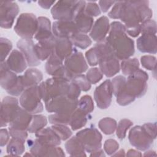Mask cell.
Here are the masks:
<instances>
[{
	"mask_svg": "<svg viewBox=\"0 0 157 157\" xmlns=\"http://www.w3.org/2000/svg\"><path fill=\"white\" fill-rule=\"evenodd\" d=\"M133 124V123L128 119L121 120L116 128V133L118 139H123L126 137L127 130Z\"/></svg>",
	"mask_w": 157,
	"mask_h": 157,
	"instance_id": "obj_41",
	"label": "cell"
},
{
	"mask_svg": "<svg viewBox=\"0 0 157 157\" xmlns=\"http://www.w3.org/2000/svg\"><path fill=\"white\" fill-rule=\"evenodd\" d=\"M56 37L53 35L50 38L38 41L34 45V51L37 58L41 61L48 59L53 53Z\"/></svg>",
	"mask_w": 157,
	"mask_h": 157,
	"instance_id": "obj_20",
	"label": "cell"
},
{
	"mask_svg": "<svg viewBox=\"0 0 157 157\" xmlns=\"http://www.w3.org/2000/svg\"><path fill=\"white\" fill-rule=\"evenodd\" d=\"M120 67L124 75H130L139 69V62L136 58L124 59L121 63Z\"/></svg>",
	"mask_w": 157,
	"mask_h": 157,
	"instance_id": "obj_35",
	"label": "cell"
},
{
	"mask_svg": "<svg viewBox=\"0 0 157 157\" xmlns=\"http://www.w3.org/2000/svg\"><path fill=\"white\" fill-rule=\"evenodd\" d=\"M84 1H59L52 8V17L58 21H74L75 17L84 12Z\"/></svg>",
	"mask_w": 157,
	"mask_h": 157,
	"instance_id": "obj_4",
	"label": "cell"
},
{
	"mask_svg": "<svg viewBox=\"0 0 157 157\" xmlns=\"http://www.w3.org/2000/svg\"><path fill=\"white\" fill-rule=\"evenodd\" d=\"M65 67L74 76L82 74L88 69V65L82 53L76 50L65 59Z\"/></svg>",
	"mask_w": 157,
	"mask_h": 157,
	"instance_id": "obj_16",
	"label": "cell"
},
{
	"mask_svg": "<svg viewBox=\"0 0 157 157\" xmlns=\"http://www.w3.org/2000/svg\"><path fill=\"white\" fill-rule=\"evenodd\" d=\"M123 5V1L115 2L114 6L112 9L111 11L109 12L108 16L113 19H120Z\"/></svg>",
	"mask_w": 157,
	"mask_h": 157,
	"instance_id": "obj_51",
	"label": "cell"
},
{
	"mask_svg": "<svg viewBox=\"0 0 157 157\" xmlns=\"http://www.w3.org/2000/svg\"><path fill=\"white\" fill-rule=\"evenodd\" d=\"M144 131L153 139H156V123H145L142 126Z\"/></svg>",
	"mask_w": 157,
	"mask_h": 157,
	"instance_id": "obj_54",
	"label": "cell"
},
{
	"mask_svg": "<svg viewBox=\"0 0 157 157\" xmlns=\"http://www.w3.org/2000/svg\"><path fill=\"white\" fill-rule=\"evenodd\" d=\"M19 107L18 100L15 98L6 96L2 99L0 110L1 127L9 124Z\"/></svg>",
	"mask_w": 157,
	"mask_h": 157,
	"instance_id": "obj_15",
	"label": "cell"
},
{
	"mask_svg": "<svg viewBox=\"0 0 157 157\" xmlns=\"http://www.w3.org/2000/svg\"><path fill=\"white\" fill-rule=\"evenodd\" d=\"M124 150L121 149L120 151H118V152H115V153H113L112 155V156H124Z\"/></svg>",
	"mask_w": 157,
	"mask_h": 157,
	"instance_id": "obj_60",
	"label": "cell"
},
{
	"mask_svg": "<svg viewBox=\"0 0 157 157\" xmlns=\"http://www.w3.org/2000/svg\"><path fill=\"white\" fill-rule=\"evenodd\" d=\"M77 108L88 115L94 110V103L90 96L85 95L78 101Z\"/></svg>",
	"mask_w": 157,
	"mask_h": 157,
	"instance_id": "obj_38",
	"label": "cell"
},
{
	"mask_svg": "<svg viewBox=\"0 0 157 157\" xmlns=\"http://www.w3.org/2000/svg\"><path fill=\"white\" fill-rule=\"evenodd\" d=\"M63 66V60L53 52L47 59L45 64V71L48 75L53 77Z\"/></svg>",
	"mask_w": 157,
	"mask_h": 157,
	"instance_id": "obj_32",
	"label": "cell"
},
{
	"mask_svg": "<svg viewBox=\"0 0 157 157\" xmlns=\"http://www.w3.org/2000/svg\"><path fill=\"white\" fill-rule=\"evenodd\" d=\"M128 139L132 146L142 151L150 148L153 143V139L140 126H136L130 130Z\"/></svg>",
	"mask_w": 157,
	"mask_h": 157,
	"instance_id": "obj_11",
	"label": "cell"
},
{
	"mask_svg": "<svg viewBox=\"0 0 157 157\" xmlns=\"http://www.w3.org/2000/svg\"><path fill=\"white\" fill-rule=\"evenodd\" d=\"M9 132L10 136L13 138L19 139L25 142L27 137L28 133L25 130H20L18 129H15L9 126Z\"/></svg>",
	"mask_w": 157,
	"mask_h": 157,
	"instance_id": "obj_52",
	"label": "cell"
},
{
	"mask_svg": "<svg viewBox=\"0 0 157 157\" xmlns=\"http://www.w3.org/2000/svg\"><path fill=\"white\" fill-rule=\"evenodd\" d=\"M119 148V144L115 139L106 140L104 144V149L108 155H112Z\"/></svg>",
	"mask_w": 157,
	"mask_h": 157,
	"instance_id": "obj_49",
	"label": "cell"
},
{
	"mask_svg": "<svg viewBox=\"0 0 157 157\" xmlns=\"http://www.w3.org/2000/svg\"><path fill=\"white\" fill-rule=\"evenodd\" d=\"M71 115L56 113L48 116V121L53 124H69Z\"/></svg>",
	"mask_w": 157,
	"mask_h": 157,
	"instance_id": "obj_40",
	"label": "cell"
},
{
	"mask_svg": "<svg viewBox=\"0 0 157 157\" xmlns=\"http://www.w3.org/2000/svg\"><path fill=\"white\" fill-rule=\"evenodd\" d=\"M80 88L76 84L70 82L69 88L66 96L72 99H78V98L80 94Z\"/></svg>",
	"mask_w": 157,
	"mask_h": 157,
	"instance_id": "obj_53",
	"label": "cell"
},
{
	"mask_svg": "<svg viewBox=\"0 0 157 157\" xmlns=\"http://www.w3.org/2000/svg\"><path fill=\"white\" fill-rule=\"evenodd\" d=\"M47 124V119L42 115H34L32 117L31 123L27 129L29 133H36L43 129Z\"/></svg>",
	"mask_w": 157,
	"mask_h": 157,
	"instance_id": "obj_34",
	"label": "cell"
},
{
	"mask_svg": "<svg viewBox=\"0 0 157 157\" xmlns=\"http://www.w3.org/2000/svg\"><path fill=\"white\" fill-rule=\"evenodd\" d=\"M84 12L90 17H97L101 14V10L96 3L88 2V4H86Z\"/></svg>",
	"mask_w": 157,
	"mask_h": 157,
	"instance_id": "obj_50",
	"label": "cell"
},
{
	"mask_svg": "<svg viewBox=\"0 0 157 157\" xmlns=\"http://www.w3.org/2000/svg\"><path fill=\"white\" fill-rule=\"evenodd\" d=\"M96 48L99 60V69L107 77H111L117 74L120 69L118 58L110 44L105 40L99 42L94 45Z\"/></svg>",
	"mask_w": 157,
	"mask_h": 157,
	"instance_id": "obj_3",
	"label": "cell"
},
{
	"mask_svg": "<svg viewBox=\"0 0 157 157\" xmlns=\"http://www.w3.org/2000/svg\"><path fill=\"white\" fill-rule=\"evenodd\" d=\"M73 44L82 50L86 49L92 43L90 37L85 34L78 33L70 39Z\"/></svg>",
	"mask_w": 157,
	"mask_h": 157,
	"instance_id": "obj_37",
	"label": "cell"
},
{
	"mask_svg": "<svg viewBox=\"0 0 157 157\" xmlns=\"http://www.w3.org/2000/svg\"><path fill=\"white\" fill-rule=\"evenodd\" d=\"M71 82L76 84L83 91H87L91 88V83L88 82L86 76L82 74L74 75Z\"/></svg>",
	"mask_w": 157,
	"mask_h": 157,
	"instance_id": "obj_39",
	"label": "cell"
},
{
	"mask_svg": "<svg viewBox=\"0 0 157 157\" xmlns=\"http://www.w3.org/2000/svg\"><path fill=\"white\" fill-rule=\"evenodd\" d=\"M126 27L118 21L110 25V31L105 40L112 47L118 59L129 58L134 53V42L126 33Z\"/></svg>",
	"mask_w": 157,
	"mask_h": 157,
	"instance_id": "obj_1",
	"label": "cell"
},
{
	"mask_svg": "<svg viewBox=\"0 0 157 157\" xmlns=\"http://www.w3.org/2000/svg\"><path fill=\"white\" fill-rule=\"evenodd\" d=\"M155 155H156L155 151H152V150L148 151L145 152L144 154V156H155Z\"/></svg>",
	"mask_w": 157,
	"mask_h": 157,
	"instance_id": "obj_61",
	"label": "cell"
},
{
	"mask_svg": "<svg viewBox=\"0 0 157 157\" xmlns=\"http://www.w3.org/2000/svg\"><path fill=\"white\" fill-rule=\"evenodd\" d=\"M34 43L32 39H21L17 43V47L23 54L29 66H37L40 64L34 51Z\"/></svg>",
	"mask_w": 157,
	"mask_h": 157,
	"instance_id": "obj_18",
	"label": "cell"
},
{
	"mask_svg": "<svg viewBox=\"0 0 157 157\" xmlns=\"http://www.w3.org/2000/svg\"><path fill=\"white\" fill-rule=\"evenodd\" d=\"M78 99H72L66 96H59L45 102L48 112L71 115L78 106Z\"/></svg>",
	"mask_w": 157,
	"mask_h": 157,
	"instance_id": "obj_9",
	"label": "cell"
},
{
	"mask_svg": "<svg viewBox=\"0 0 157 157\" xmlns=\"http://www.w3.org/2000/svg\"><path fill=\"white\" fill-rule=\"evenodd\" d=\"M41 99L39 86L36 85L26 88L20 95L19 101L23 109L31 114H36L43 111Z\"/></svg>",
	"mask_w": 157,
	"mask_h": 157,
	"instance_id": "obj_7",
	"label": "cell"
},
{
	"mask_svg": "<svg viewBox=\"0 0 157 157\" xmlns=\"http://www.w3.org/2000/svg\"><path fill=\"white\" fill-rule=\"evenodd\" d=\"M75 50L70 39L56 37L53 52L62 60L68 58Z\"/></svg>",
	"mask_w": 157,
	"mask_h": 157,
	"instance_id": "obj_25",
	"label": "cell"
},
{
	"mask_svg": "<svg viewBox=\"0 0 157 157\" xmlns=\"http://www.w3.org/2000/svg\"><path fill=\"white\" fill-rule=\"evenodd\" d=\"M90 156H105V154L104 153L103 150H102L101 148L91 153Z\"/></svg>",
	"mask_w": 157,
	"mask_h": 157,
	"instance_id": "obj_59",
	"label": "cell"
},
{
	"mask_svg": "<svg viewBox=\"0 0 157 157\" xmlns=\"http://www.w3.org/2000/svg\"><path fill=\"white\" fill-rule=\"evenodd\" d=\"M115 3V1H100L99 2L100 7L101 10L103 12H106L111 6L114 4Z\"/></svg>",
	"mask_w": 157,
	"mask_h": 157,
	"instance_id": "obj_56",
	"label": "cell"
},
{
	"mask_svg": "<svg viewBox=\"0 0 157 157\" xmlns=\"http://www.w3.org/2000/svg\"><path fill=\"white\" fill-rule=\"evenodd\" d=\"M52 33L56 37L71 39L78 31L74 21H56L53 23Z\"/></svg>",
	"mask_w": 157,
	"mask_h": 157,
	"instance_id": "obj_17",
	"label": "cell"
},
{
	"mask_svg": "<svg viewBox=\"0 0 157 157\" xmlns=\"http://www.w3.org/2000/svg\"><path fill=\"white\" fill-rule=\"evenodd\" d=\"M9 132L6 129H1V147H3L6 145L9 139Z\"/></svg>",
	"mask_w": 157,
	"mask_h": 157,
	"instance_id": "obj_55",
	"label": "cell"
},
{
	"mask_svg": "<svg viewBox=\"0 0 157 157\" xmlns=\"http://www.w3.org/2000/svg\"><path fill=\"white\" fill-rule=\"evenodd\" d=\"M137 47L140 52L155 54L157 50L156 34H142L137 39Z\"/></svg>",
	"mask_w": 157,
	"mask_h": 157,
	"instance_id": "obj_22",
	"label": "cell"
},
{
	"mask_svg": "<svg viewBox=\"0 0 157 157\" xmlns=\"http://www.w3.org/2000/svg\"><path fill=\"white\" fill-rule=\"evenodd\" d=\"M98 126L99 129L107 135L112 134L117 128V121L111 118L105 117L101 119L99 123Z\"/></svg>",
	"mask_w": 157,
	"mask_h": 157,
	"instance_id": "obj_36",
	"label": "cell"
},
{
	"mask_svg": "<svg viewBox=\"0 0 157 157\" xmlns=\"http://www.w3.org/2000/svg\"><path fill=\"white\" fill-rule=\"evenodd\" d=\"M87 114L77 108L71 114L69 125L72 130L76 131L83 127L87 122Z\"/></svg>",
	"mask_w": 157,
	"mask_h": 157,
	"instance_id": "obj_31",
	"label": "cell"
},
{
	"mask_svg": "<svg viewBox=\"0 0 157 157\" xmlns=\"http://www.w3.org/2000/svg\"><path fill=\"white\" fill-rule=\"evenodd\" d=\"M148 78V74L143 70L139 69L128 76L123 90L135 99L140 98L147 91Z\"/></svg>",
	"mask_w": 157,
	"mask_h": 157,
	"instance_id": "obj_6",
	"label": "cell"
},
{
	"mask_svg": "<svg viewBox=\"0 0 157 157\" xmlns=\"http://www.w3.org/2000/svg\"><path fill=\"white\" fill-rule=\"evenodd\" d=\"M113 86L110 80H105L94 90V98L97 106L101 109L108 108L112 102Z\"/></svg>",
	"mask_w": 157,
	"mask_h": 157,
	"instance_id": "obj_13",
	"label": "cell"
},
{
	"mask_svg": "<svg viewBox=\"0 0 157 157\" xmlns=\"http://www.w3.org/2000/svg\"><path fill=\"white\" fill-rule=\"evenodd\" d=\"M70 81L53 77L42 82L39 85L42 99L45 102L59 96H66L69 88Z\"/></svg>",
	"mask_w": 157,
	"mask_h": 157,
	"instance_id": "obj_5",
	"label": "cell"
},
{
	"mask_svg": "<svg viewBox=\"0 0 157 157\" xmlns=\"http://www.w3.org/2000/svg\"><path fill=\"white\" fill-rule=\"evenodd\" d=\"M126 80L125 77L122 75H118L113 78L111 81L113 86V94L115 96L124 86Z\"/></svg>",
	"mask_w": 157,
	"mask_h": 157,
	"instance_id": "obj_47",
	"label": "cell"
},
{
	"mask_svg": "<svg viewBox=\"0 0 157 157\" xmlns=\"http://www.w3.org/2000/svg\"><path fill=\"white\" fill-rule=\"evenodd\" d=\"M76 137L82 144L84 149L88 153H92L101 148L102 135L95 128H88L80 131Z\"/></svg>",
	"mask_w": 157,
	"mask_h": 157,
	"instance_id": "obj_10",
	"label": "cell"
},
{
	"mask_svg": "<svg viewBox=\"0 0 157 157\" xmlns=\"http://www.w3.org/2000/svg\"><path fill=\"white\" fill-rule=\"evenodd\" d=\"M38 28L35 39L38 41L44 40L52 37L53 34L52 32L50 21L44 17H40L38 18Z\"/></svg>",
	"mask_w": 157,
	"mask_h": 157,
	"instance_id": "obj_27",
	"label": "cell"
},
{
	"mask_svg": "<svg viewBox=\"0 0 157 157\" xmlns=\"http://www.w3.org/2000/svg\"><path fill=\"white\" fill-rule=\"evenodd\" d=\"M103 77V74L100 69L98 67L91 68L86 73V77L88 82L91 84H96L99 82Z\"/></svg>",
	"mask_w": 157,
	"mask_h": 157,
	"instance_id": "obj_44",
	"label": "cell"
},
{
	"mask_svg": "<svg viewBox=\"0 0 157 157\" xmlns=\"http://www.w3.org/2000/svg\"><path fill=\"white\" fill-rule=\"evenodd\" d=\"M141 34H153L156 33V23L151 19L142 22L140 25Z\"/></svg>",
	"mask_w": 157,
	"mask_h": 157,
	"instance_id": "obj_45",
	"label": "cell"
},
{
	"mask_svg": "<svg viewBox=\"0 0 157 157\" xmlns=\"http://www.w3.org/2000/svg\"><path fill=\"white\" fill-rule=\"evenodd\" d=\"M38 28V19L31 13H23L18 17L14 26L15 32L21 39H32Z\"/></svg>",
	"mask_w": 157,
	"mask_h": 157,
	"instance_id": "obj_8",
	"label": "cell"
},
{
	"mask_svg": "<svg viewBox=\"0 0 157 157\" xmlns=\"http://www.w3.org/2000/svg\"><path fill=\"white\" fill-rule=\"evenodd\" d=\"M85 56L89 65L94 66L98 64L99 57L98 50L94 46L86 52Z\"/></svg>",
	"mask_w": 157,
	"mask_h": 157,
	"instance_id": "obj_46",
	"label": "cell"
},
{
	"mask_svg": "<svg viewBox=\"0 0 157 157\" xmlns=\"http://www.w3.org/2000/svg\"><path fill=\"white\" fill-rule=\"evenodd\" d=\"M55 3V1H39L38 4L39 5L46 9H48L53 4Z\"/></svg>",
	"mask_w": 157,
	"mask_h": 157,
	"instance_id": "obj_57",
	"label": "cell"
},
{
	"mask_svg": "<svg viewBox=\"0 0 157 157\" xmlns=\"http://www.w3.org/2000/svg\"><path fill=\"white\" fill-rule=\"evenodd\" d=\"M22 77L25 90L28 88L38 85L43 78L42 72L36 68L28 69Z\"/></svg>",
	"mask_w": 157,
	"mask_h": 157,
	"instance_id": "obj_28",
	"label": "cell"
},
{
	"mask_svg": "<svg viewBox=\"0 0 157 157\" xmlns=\"http://www.w3.org/2000/svg\"><path fill=\"white\" fill-rule=\"evenodd\" d=\"M32 117L31 113L24 109L19 107L9 125L10 127L15 129L26 131L31 123Z\"/></svg>",
	"mask_w": 157,
	"mask_h": 157,
	"instance_id": "obj_24",
	"label": "cell"
},
{
	"mask_svg": "<svg viewBox=\"0 0 157 157\" xmlns=\"http://www.w3.org/2000/svg\"><path fill=\"white\" fill-rule=\"evenodd\" d=\"M6 63L8 68L15 73L23 72L28 64L23 54L17 50H12Z\"/></svg>",
	"mask_w": 157,
	"mask_h": 157,
	"instance_id": "obj_21",
	"label": "cell"
},
{
	"mask_svg": "<svg viewBox=\"0 0 157 157\" xmlns=\"http://www.w3.org/2000/svg\"><path fill=\"white\" fill-rule=\"evenodd\" d=\"M19 12L18 4L13 1H2L0 6V25L1 28H12Z\"/></svg>",
	"mask_w": 157,
	"mask_h": 157,
	"instance_id": "obj_14",
	"label": "cell"
},
{
	"mask_svg": "<svg viewBox=\"0 0 157 157\" xmlns=\"http://www.w3.org/2000/svg\"><path fill=\"white\" fill-rule=\"evenodd\" d=\"M78 33L86 34L90 32L93 25V18L84 12L77 15L74 20Z\"/></svg>",
	"mask_w": 157,
	"mask_h": 157,
	"instance_id": "obj_29",
	"label": "cell"
},
{
	"mask_svg": "<svg viewBox=\"0 0 157 157\" xmlns=\"http://www.w3.org/2000/svg\"><path fill=\"white\" fill-rule=\"evenodd\" d=\"M0 70L1 86L7 92L15 86L18 80V76L15 72L8 68L6 61L1 62Z\"/></svg>",
	"mask_w": 157,
	"mask_h": 157,
	"instance_id": "obj_23",
	"label": "cell"
},
{
	"mask_svg": "<svg viewBox=\"0 0 157 157\" xmlns=\"http://www.w3.org/2000/svg\"><path fill=\"white\" fill-rule=\"evenodd\" d=\"M61 140H66L72 136L71 130L64 124H53L51 127Z\"/></svg>",
	"mask_w": 157,
	"mask_h": 157,
	"instance_id": "obj_42",
	"label": "cell"
},
{
	"mask_svg": "<svg viewBox=\"0 0 157 157\" xmlns=\"http://www.w3.org/2000/svg\"><path fill=\"white\" fill-rule=\"evenodd\" d=\"M0 40L1 61L3 62L12 48V44L9 39L4 37H1Z\"/></svg>",
	"mask_w": 157,
	"mask_h": 157,
	"instance_id": "obj_43",
	"label": "cell"
},
{
	"mask_svg": "<svg viewBox=\"0 0 157 157\" xmlns=\"http://www.w3.org/2000/svg\"><path fill=\"white\" fill-rule=\"evenodd\" d=\"M25 141L16 138L10 140L7 146V152L10 156H20L25 151Z\"/></svg>",
	"mask_w": 157,
	"mask_h": 157,
	"instance_id": "obj_33",
	"label": "cell"
},
{
	"mask_svg": "<svg viewBox=\"0 0 157 157\" xmlns=\"http://www.w3.org/2000/svg\"><path fill=\"white\" fill-rule=\"evenodd\" d=\"M140 61L144 67L148 70L153 71L156 69V58L151 55H145L141 57Z\"/></svg>",
	"mask_w": 157,
	"mask_h": 157,
	"instance_id": "obj_48",
	"label": "cell"
},
{
	"mask_svg": "<svg viewBox=\"0 0 157 157\" xmlns=\"http://www.w3.org/2000/svg\"><path fill=\"white\" fill-rule=\"evenodd\" d=\"M37 139L42 144L50 146H58L61 144V139L51 128L40 129L36 133Z\"/></svg>",
	"mask_w": 157,
	"mask_h": 157,
	"instance_id": "obj_26",
	"label": "cell"
},
{
	"mask_svg": "<svg viewBox=\"0 0 157 157\" xmlns=\"http://www.w3.org/2000/svg\"><path fill=\"white\" fill-rule=\"evenodd\" d=\"M30 153L34 156H64L63 150L57 146H50L41 143L37 138L28 140Z\"/></svg>",
	"mask_w": 157,
	"mask_h": 157,
	"instance_id": "obj_12",
	"label": "cell"
},
{
	"mask_svg": "<svg viewBox=\"0 0 157 157\" xmlns=\"http://www.w3.org/2000/svg\"><path fill=\"white\" fill-rule=\"evenodd\" d=\"M110 30L109 20L105 16L99 18L93 25L90 36L93 40L98 42L103 41L106 37V35Z\"/></svg>",
	"mask_w": 157,
	"mask_h": 157,
	"instance_id": "obj_19",
	"label": "cell"
},
{
	"mask_svg": "<svg viewBox=\"0 0 157 157\" xmlns=\"http://www.w3.org/2000/svg\"><path fill=\"white\" fill-rule=\"evenodd\" d=\"M65 148L70 156H86L84 147L76 136L71 137L66 142Z\"/></svg>",
	"mask_w": 157,
	"mask_h": 157,
	"instance_id": "obj_30",
	"label": "cell"
},
{
	"mask_svg": "<svg viewBox=\"0 0 157 157\" xmlns=\"http://www.w3.org/2000/svg\"><path fill=\"white\" fill-rule=\"evenodd\" d=\"M148 4L147 1H123L120 19L124 23L126 29L138 26L151 18L152 11Z\"/></svg>",
	"mask_w": 157,
	"mask_h": 157,
	"instance_id": "obj_2",
	"label": "cell"
},
{
	"mask_svg": "<svg viewBox=\"0 0 157 157\" xmlns=\"http://www.w3.org/2000/svg\"><path fill=\"white\" fill-rule=\"evenodd\" d=\"M126 156H141L142 154L138 151L131 149L127 151Z\"/></svg>",
	"mask_w": 157,
	"mask_h": 157,
	"instance_id": "obj_58",
	"label": "cell"
}]
</instances>
